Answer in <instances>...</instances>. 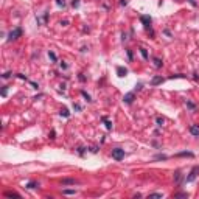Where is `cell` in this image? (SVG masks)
I'll list each match as a JSON object with an SVG mask.
<instances>
[{
    "instance_id": "cell-32",
    "label": "cell",
    "mask_w": 199,
    "mask_h": 199,
    "mask_svg": "<svg viewBox=\"0 0 199 199\" xmlns=\"http://www.w3.org/2000/svg\"><path fill=\"white\" fill-rule=\"evenodd\" d=\"M128 58H129V61H132V58H134V54H132V50H128Z\"/></svg>"
},
{
    "instance_id": "cell-14",
    "label": "cell",
    "mask_w": 199,
    "mask_h": 199,
    "mask_svg": "<svg viewBox=\"0 0 199 199\" xmlns=\"http://www.w3.org/2000/svg\"><path fill=\"white\" fill-rule=\"evenodd\" d=\"M5 196H6V197H22L20 194H19V193H16V191H6V193H5Z\"/></svg>"
},
{
    "instance_id": "cell-17",
    "label": "cell",
    "mask_w": 199,
    "mask_h": 199,
    "mask_svg": "<svg viewBox=\"0 0 199 199\" xmlns=\"http://www.w3.org/2000/svg\"><path fill=\"white\" fill-rule=\"evenodd\" d=\"M37 187H39V184H37L36 181H31V182H28V184H27V188H30V190L37 188Z\"/></svg>"
},
{
    "instance_id": "cell-26",
    "label": "cell",
    "mask_w": 199,
    "mask_h": 199,
    "mask_svg": "<svg viewBox=\"0 0 199 199\" xmlns=\"http://www.w3.org/2000/svg\"><path fill=\"white\" fill-rule=\"evenodd\" d=\"M72 6H73V8H78V6H79V0H72Z\"/></svg>"
},
{
    "instance_id": "cell-22",
    "label": "cell",
    "mask_w": 199,
    "mask_h": 199,
    "mask_svg": "<svg viewBox=\"0 0 199 199\" xmlns=\"http://www.w3.org/2000/svg\"><path fill=\"white\" fill-rule=\"evenodd\" d=\"M81 95H83V96H84V98L87 99V101H92V98H90V95H89L87 92H84V90H81Z\"/></svg>"
},
{
    "instance_id": "cell-2",
    "label": "cell",
    "mask_w": 199,
    "mask_h": 199,
    "mask_svg": "<svg viewBox=\"0 0 199 199\" xmlns=\"http://www.w3.org/2000/svg\"><path fill=\"white\" fill-rule=\"evenodd\" d=\"M112 159H115V160H123L125 159V149H121V148L112 149Z\"/></svg>"
},
{
    "instance_id": "cell-11",
    "label": "cell",
    "mask_w": 199,
    "mask_h": 199,
    "mask_svg": "<svg viewBox=\"0 0 199 199\" xmlns=\"http://www.w3.org/2000/svg\"><path fill=\"white\" fill-rule=\"evenodd\" d=\"M176 157H194V154L191 151H182V152H177Z\"/></svg>"
},
{
    "instance_id": "cell-18",
    "label": "cell",
    "mask_w": 199,
    "mask_h": 199,
    "mask_svg": "<svg viewBox=\"0 0 199 199\" xmlns=\"http://www.w3.org/2000/svg\"><path fill=\"white\" fill-rule=\"evenodd\" d=\"M168 159V156H165V154H157V156H154V160H167Z\"/></svg>"
},
{
    "instance_id": "cell-28",
    "label": "cell",
    "mask_w": 199,
    "mask_h": 199,
    "mask_svg": "<svg viewBox=\"0 0 199 199\" xmlns=\"http://www.w3.org/2000/svg\"><path fill=\"white\" fill-rule=\"evenodd\" d=\"M11 75H13L11 72H6V73H3V75H2V78H3V79H8V78H9Z\"/></svg>"
},
{
    "instance_id": "cell-6",
    "label": "cell",
    "mask_w": 199,
    "mask_h": 199,
    "mask_svg": "<svg viewBox=\"0 0 199 199\" xmlns=\"http://www.w3.org/2000/svg\"><path fill=\"white\" fill-rule=\"evenodd\" d=\"M174 182H176L177 185L182 182V173H181V170H176V171H174Z\"/></svg>"
},
{
    "instance_id": "cell-37",
    "label": "cell",
    "mask_w": 199,
    "mask_h": 199,
    "mask_svg": "<svg viewBox=\"0 0 199 199\" xmlns=\"http://www.w3.org/2000/svg\"><path fill=\"white\" fill-rule=\"evenodd\" d=\"M16 76H19V78H20V79H27V76H25V75H22V73H17Z\"/></svg>"
},
{
    "instance_id": "cell-19",
    "label": "cell",
    "mask_w": 199,
    "mask_h": 199,
    "mask_svg": "<svg viewBox=\"0 0 199 199\" xmlns=\"http://www.w3.org/2000/svg\"><path fill=\"white\" fill-rule=\"evenodd\" d=\"M48 58L51 59V61H53V62H56V61H58V56H56V54H54L53 51H48Z\"/></svg>"
},
{
    "instance_id": "cell-20",
    "label": "cell",
    "mask_w": 199,
    "mask_h": 199,
    "mask_svg": "<svg viewBox=\"0 0 199 199\" xmlns=\"http://www.w3.org/2000/svg\"><path fill=\"white\" fill-rule=\"evenodd\" d=\"M187 107H188L190 110H196V104L191 103V101H187Z\"/></svg>"
},
{
    "instance_id": "cell-13",
    "label": "cell",
    "mask_w": 199,
    "mask_h": 199,
    "mask_svg": "<svg viewBox=\"0 0 199 199\" xmlns=\"http://www.w3.org/2000/svg\"><path fill=\"white\" fill-rule=\"evenodd\" d=\"M101 121H104V125H106L107 131H110V129H112V121H109V120H107V117H101Z\"/></svg>"
},
{
    "instance_id": "cell-27",
    "label": "cell",
    "mask_w": 199,
    "mask_h": 199,
    "mask_svg": "<svg viewBox=\"0 0 199 199\" xmlns=\"http://www.w3.org/2000/svg\"><path fill=\"white\" fill-rule=\"evenodd\" d=\"M56 3H58V6H65V2H64V0H56Z\"/></svg>"
},
{
    "instance_id": "cell-31",
    "label": "cell",
    "mask_w": 199,
    "mask_h": 199,
    "mask_svg": "<svg viewBox=\"0 0 199 199\" xmlns=\"http://www.w3.org/2000/svg\"><path fill=\"white\" fill-rule=\"evenodd\" d=\"M73 109H75V110H81L83 107L79 106V104H76V103H73Z\"/></svg>"
},
{
    "instance_id": "cell-3",
    "label": "cell",
    "mask_w": 199,
    "mask_h": 199,
    "mask_svg": "<svg viewBox=\"0 0 199 199\" xmlns=\"http://www.w3.org/2000/svg\"><path fill=\"white\" fill-rule=\"evenodd\" d=\"M22 36V28H14L9 34H8V41L11 42V41H16V39H19Z\"/></svg>"
},
{
    "instance_id": "cell-15",
    "label": "cell",
    "mask_w": 199,
    "mask_h": 199,
    "mask_svg": "<svg viewBox=\"0 0 199 199\" xmlns=\"http://www.w3.org/2000/svg\"><path fill=\"white\" fill-rule=\"evenodd\" d=\"M173 197H174V199H177V197H188V193L179 191V193H174V194H173Z\"/></svg>"
},
{
    "instance_id": "cell-38",
    "label": "cell",
    "mask_w": 199,
    "mask_h": 199,
    "mask_svg": "<svg viewBox=\"0 0 199 199\" xmlns=\"http://www.w3.org/2000/svg\"><path fill=\"white\" fill-rule=\"evenodd\" d=\"M171 78H185V75H173Z\"/></svg>"
},
{
    "instance_id": "cell-39",
    "label": "cell",
    "mask_w": 199,
    "mask_h": 199,
    "mask_svg": "<svg viewBox=\"0 0 199 199\" xmlns=\"http://www.w3.org/2000/svg\"><path fill=\"white\" fill-rule=\"evenodd\" d=\"M30 84H31V86H33V87H34V89H39V86H37V84H36V83H33V81H30Z\"/></svg>"
},
{
    "instance_id": "cell-21",
    "label": "cell",
    "mask_w": 199,
    "mask_h": 199,
    "mask_svg": "<svg viewBox=\"0 0 199 199\" xmlns=\"http://www.w3.org/2000/svg\"><path fill=\"white\" fill-rule=\"evenodd\" d=\"M163 121H165V120H163L162 117H157V118H156V123H157V126H162V125H163Z\"/></svg>"
},
{
    "instance_id": "cell-36",
    "label": "cell",
    "mask_w": 199,
    "mask_h": 199,
    "mask_svg": "<svg viewBox=\"0 0 199 199\" xmlns=\"http://www.w3.org/2000/svg\"><path fill=\"white\" fill-rule=\"evenodd\" d=\"M120 5H121V6H126V5H128V0H120Z\"/></svg>"
},
{
    "instance_id": "cell-29",
    "label": "cell",
    "mask_w": 199,
    "mask_h": 199,
    "mask_svg": "<svg viewBox=\"0 0 199 199\" xmlns=\"http://www.w3.org/2000/svg\"><path fill=\"white\" fill-rule=\"evenodd\" d=\"M6 93H8V87L3 86V89H2V96H6Z\"/></svg>"
},
{
    "instance_id": "cell-10",
    "label": "cell",
    "mask_w": 199,
    "mask_h": 199,
    "mask_svg": "<svg viewBox=\"0 0 199 199\" xmlns=\"http://www.w3.org/2000/svg\"><path fill=\"white\" fill-rule=\"evenodd\" d=\"M163 83V78L162 76H154L151 79V86H159V84H162Z\"/></svg>"
},
{
    "instance_id": "cell-40",
    "label": "cell",
    "mask_w": 199,
    "mask_h": 199,
    "mask_svg": "<svg viewBox=\"0 0 199 199\" xmlns=\"http://www.w3.org/2000/svg\"><path fill=\"white\" fill-rule=\"evenodd\" d=\"M188 2L191 3V6H196V5H197V3H196V0H188Z\"/></svg>"
},
{
    "instance_id": "cell-25",
    "label": "cell",
    "mask_w": 199,
    "mask_h": 199,
    "mask_svg": "<svg viewBox=\"0 0 199 199\" xmlns=\"http://www.w3.org/2000/svg\"><path fill=\"white\" fill-rule=\"evenodd\" d=\"M162 196H163L162 193H151L149 194V197H162Z\"/></svg>"
},
{
    "instance_id": "cell-9",
    "label": "cell",
    "mask_w": 199,
    "mask_h": 199,
    "mask_svg": "<svg viewBox=\"0 0 199 199\" xmlns=\"http://www.w3.org/2000/svg\"><path fill=\"white\" fill-rule=\"evenodd\" d=\"M190 134L194 137H199V125H191L190 126Z\"/></svg>"
},
{
    "instance_id": "cell-8",
    "label": "cell",
    "mask_w": 199,
    "mask_h": 199,
    "mask_svg": "<svg viewBox=\"0 0 199 199\" xmlns=\"http://www.w3.org/2000/svg\"><path fill=\"white\" fill-rule=\"evenodd\" d=\"M117 75L120 76V78L126 76V75H128V69H126V67H121V65H120V67H117Z\"/></svg>"
},
{
    "instance_id": "cell-23",
    "label": "cell",
    "mask_w": 199,
    "mask_h": 199,
    "mask_svg": "<svg viewBox=\"0 0 199 199\" xmlns=\"http://www.w3.org/2000/svg\"><path fill=\"white\" fill-rule=\"evenodd\" d=\"M140 53H142V56H143V59H148L149 56H148V51L145 50V48H140Z\"/></svg>"
},
{
    "instance_id": "cell-24",
    "label": "cell",
    "mask_w": 199,
    "mask_h": 199,
    "mask_svg": "<svg viewBox=\"0 0 199 199\" xmlns=\"http://www.w3.org/2000/svg\"><path fill=\"white\" fill-rule=\"evenodd\" d=\"M76 151H78V154H79V156H84V148H83V146H78V148H76Z\"/></svg>"
},
{
    "instance_id": "cell-7",
    "label": "cell",
    "mask_w": 199,
    "mask_h": 199,
    "mask_svg": "<svg viewBox=\"0 0 199 199\" xmlns=\"http://www.w3.org/2000/svg\"><path fill=\"white\" fill-rule=\"evenodd\" d=\"M61 184H62V187H65V185H75V184H78L75 179H70V177H65V179H62L61 181Z\"/></svg>"
},
{
    "instance_id": "cell-34",
    "label": "cell",
    "mask_w": 199,
    "mask_h": 199,
    "mask_svg": "<svg viewBox=\"0 0 199 199\" xmlns=\"http://www.w3.org/2000/svg\"><path fill=\"white\" fill-rule=\"evenodd\" d=\"M59 25H62V27H67V25H69V20H61V22H59Z\"/></svg>"
},
{
    "instance_id": "cell-5",
    "label": "cell",
    "mask_w": 199,
    "mask_h": 199,
    "mask_svg": "<svg viewBox=\"0 0 199 199\" xmlns=\"http://www.w3.org/2000/svg\"><path fill=\"white\" fill-rule=\"evenodd\" d=\"M134 99H135V92H129V93H126V95L123 96V101H125L126 104H132Z\"/></svg>"
},
{
    "instance_id": "cell-4",
    "label": "cell",
    "mask_w": 199,
    "mask_h": 199,
    "mask_svg": "<svg viewBox=\"0 0 199 199\" xmlns=\"http://www.w3.org/2000/svg\"><path fill=\"white\" fill-rule=\"evenodd\" d=\"M140 22L143 24V27H145V28H149V27H151V24H152V19H151V16L143 14V16H140Z\"/></svg>"
},
{
    "instance_id": "cell-35",
    "label": "cell",
    "mask_w": 199,
    "mask_h": 199,
    "mask_svg": "<svg viewBox=\"0 0 199 199\" xmlns=\"http://www.w3.org/2000/svg\"><path fill=\"white\" fill-rule=\"evenodd\" d=\"M90 152H93V154L98 152V148H96V146H92V148H90Z\"/></svg>"
},
{
    "instance_id": "cell-16",
    "label": "cell",
    "mask_w": 199,
    "mask_h": 199,
    "mask_svg": "<svg viewBox=\"0 0 199 199\" xmlns=\"http://www.w3.org/2000/svg\"><path fill=\"white\" fill-rule=\"evenodd\" d=\"M59 115H61V117H65V118H69V117H70V112H69V109L62 107V109H61V112H59Z\"/></svg>"
},
{
    "instance_id": "cell-30",
    "label": "cell",
    "mask_w": 199,
    "mask_h": 199,
    "mask_svg": "<svg viewBox=\"0 0 199 199\" xmlns=\"http://www.w3.org/2000/svg\"><path fill=\"white\" fill-rule=\"evenodd\" d=\"M64 194H75V190H64Z\"/></svg>"
},
{
    "instance_id": "cell-33",
    "label": "cell",
    "mask_w": 199,
    "mask_h": 199,
    "mask_svg": "<svg viewBox=\"0 0 199 199\" xmlns=\"http://www.w3.org/2000/svg\"><path fill=\"white\" fill-rule=\"evenodd\" d=\"M142 87H143V84H142V83H138V84H135V90H142Z\"/></svg>"
},
{
    "instance_id": "cell-12",
    "label": "cell",
    "mask_w": 199,
    "mask_h": 199,
    "mask_svg": "<svg viewBox=\"0 0 199 199\" xmlns=\"http://www.w3.org/2000/svg\"><path fill=\"white\" fill-rule=\"evenodd\" d=\"M152 61H154V65H156L157 69H160V67L163 65V61H162L160 58H152Z\"/></svg>"
},
{
    "instance_id": "cell-1",
    "label": "cell",
    "mask_w": 199,
    "mask_h": 199,
    "mask_svg": "<svg viewBox=\"0 0 199 199\" xmlns=\"http://www.w3.org/2000/svg\"><path fill=\"white\" fill-rule=\"evenodd\" d=\"M197 174H199V165H196V167H193L191 168V171L188 173V176L185 177V182H193L194 179L197 177Z\"/></svg>"
}]
</instances>
